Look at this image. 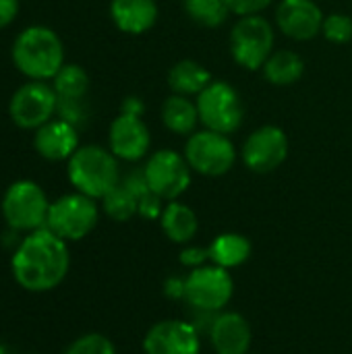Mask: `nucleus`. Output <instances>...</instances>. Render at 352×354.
<instances>
[{
	"mask_svg": "<svg viewBox=\"0 0 352 354\" xmlns=\"http://www.w3.org/2000/svg\"><path fill=\"white\" fill-rule=\"evenodd\" d=\"M71 270V251L64 239L50 228L27 232L15 247L10 272L27 292H50L60 286Z\"/></svg>",
	"mask_w": 352,
	"mask_h": 354,
	"instance_id": "obj_1",
	"label": "nucleus"
},
{
	"mask_svg": "<svg viewBox=\"0 0 352 354\" xmlns=\"http://www.w3.org/2000/svg\"><path fill=\"white\" fill-rule=\"evenodd\" d=\"M10 58L29 81H52L64 66V46L54 29L31 25L15 37Z\"/></svg>",
	"mask_w": 352,
	"mask_h": 354,
	"instance_id": "obj_2",
	"label": "nucleus"
},
{
	"mask_svg": "<svg viewBox=\"0 0 352 354\" xmlns=\"http://www.w3.org/2000/svg\"><path fill=\"white\" fill-rule=\"evenodd\" d=\"M66 176L77 193L104 199L120 183L118 158L102 145H79L66 160Z\"/></svg>",
	"mask_w": 352,
	"mask_h": 354,
	"instance_id": "obj_3",
	"label": "nucleus"
},
{
	"mask_svg": "<svg viewBox=\"0 0 352 354\" xmlns=\"http://www.w3.org/2000/svg\"><path fill=\"white\" fill-rule=\"evenodd\" d=\"M2 218L15 232H33L46 226L50 201L46 191L29 178L15 180L2 195Z\"/></svg>",
	"mask_w": 352,
	"mask_h": 354,
	"instance_id": "obj_4",
	"label": "nucleus"
},
{
	"mask_svg": "<svg viewBox=\"0 0 352 354\" xmlns=\"http://www.w3.org/2000/svg\"><path fill=\"white\" fill-rule=\"evenodd\" d=\"M274 27L261 15L239 17L230 31V52L239 66L259 71L274 52Z\"/></svg>",
	"mask_w": 352,
	"mask_h": 354,
	"instance_id": "obj_5",
	"label": "nucleus"
},
{
	"mask_svg": "<svg viewBox=\"0 0 352 354\" xmlns=\"http://www.w3.org/2000/svg\"><path fill=\"white\" fill-rule=\"evenodd\" d=\"M199 122L216 133L230 135L241 129L245 108L239 91L226 81H212L197 97Z\"/></svg>",
	"mask_w": 352,
	"mask_h": 354,
	"instance_id": "obj_6",
	"label": "nucleus"
},
{
	"mask_svg": "<svg viewBox=\"0 0 352 354\" xmlns=\"http://www.w3.org/2000/svg\"><path fill=\"white\" fill-rule=\"evenodd\" d=\"M98 220H100V207L95 199L75 191L50 203L46 228H50L54 234L71 243V241L85 239L98 226Z\"/></svg>",
	"mask_w": 352,
	"mask_h": 354,
	"instance_id": "obj_7",
	"label": "nucleus"
},
{
	"mask_svg": "<svg viewBox=\"0 0 352 354\" xmlns=\"http://www.w3.org/2000/svg\"><path fill=\"white\" fill-rule=\"evenodd\" d=\"M185 158L193 172L203 176H224L237 162V149L228 135L203 129L189 135Z\"/></svg>",
	"mask_w": 352,
	"mask_h": 354,
	"instance_id": "obj_8",
	"label": "nucleus"
},
{
	"mask_svg": "<svg viewBox=\"0 0 352 354\" xmlns=\"http://www.w3.org/2000/svg\"><path fill=\"white\" fill-rule=\"evenodd\" d=\"M58 112V93L48 81L23 83L8 102L10 120L25 131H37Z\"/></svg>",
	"mask_w": 352,
	"mask_h": 354,
	"instance_id": "obj_9",
	"label": "nucleus"
},
{
	"mask_svg": "<svg viewBox=\"0 0 352 354\" xmlns=\"http://www.w3.org/2000/svg\"><path fill=\"white\" fill-rule=\"evenodd\" d=\"M234 295V280L228 270L218 266H201L185 278V301L193 309L222 311Z\"/></svg>",
	"mask_w": 352,
	"mask_h": 354,
	"instance_id": "obj_10",
	"label": "nucleus"
},
{
	"mask_svg": "<svg viewBox=\"0 0 352 354\" xmlns=\"http://www.w3.org/2000/svg\"><path fill=\"white\" fill-rule=\"evenodd\" d=\"M145 180L164 201H176L191 185V166L185 153L174 149H158L143 166Z\"/></svg>",
	"mask_w": 352,
	"mask_h": 354,
	"instance_id": "obj_11",
	"label": "nucleus"
},
{
	"mask_svg": "<svg viewBox=\"0 0 352 354\" xmlns=\"http://www.w3.org/2000/svg\"><path fill=\"white\" fill-rule=\"evenodd\" d=\"M243 162L257 174L274 172L288 158V137L276 124H266L253 131L243 145Z\"/></svg>",
	"mask_w": 352,
	"mask_h": 354,
	"instance_id": "obj_12",
	"label": "nucleus"
},
{
	"mask_svg": "<svg viewBox=\"0 0 352 354\" xmlns=\"http://www.w3.org/2000/svg\"><path fill=\"white\" fill-rule=\"evenodd\" d=\"M145 354H199L201 334L185 319H164L154 324L143 338Z\"/></svg>",
	"mask_w": 352,
	"mask_h": 354,
	"instance_id": "obj_13",
	"label": "nucleus"
},
{
	"mask_svg": "<svg viewBox=\"0 0 352 354\" xmlns=\"http://www.w3.org/2000/svg\"><path fill=\"white\" fill-rule=\"evenodd\" d=\"M110 151L124 162H139L151 147V135L141 116L118 114L108 131Z\"/></svg>",
	"mask_w": 352,
	"mask_h": 354,
	"instance_id": "obj_14",
	"label": "nucleus"
},
{
	"mask_svg": "<svg viewBox=\"0 0 352 354\" xmlns=\"http://www.w3.org/2000/svg\"><path fill=\"white\" fill-rule=\"evenodd\" d=\"M324 12L313 0H280L276 8V23L280 31L297 41H309L322 33Z\"/></svg>",
	"mask_w": 352,
	"mask_h": 354,
	"instance_id": "obj_15",
	"label": "nucleus"
},
{
	"mask_svg": "<svg viewBox=\"0 0 352 354\" xmlns=\"http://www.w3.org/2000/svg\"><path fill=\"white\" fill-rule=\"evenodd\" d=\"M33 149L50 162L68 160L79 149L77 127L64 118H52L33 133Z\"/></svg>",
	"mask_w": 352,
	"mask_h": 354,
	"instance_id": "obj_16",
	"label": "nucleus"
},
{
	"mask_svg": "<svg viewBox=\"0 0 352 354\" xmlns=\"http://www.w3.org/2000/svg\"><path fill=\"white\" fill-rule=\"evenodd\" d=\"M207 336L216 354H249L253 340L249 322L232 311L218 313Z\"/></svg>",
	"mask_w": 352,
	"mask_h": 354,
	"instance_id": "obj_17",
	"label": "nucleus"
},
{
	"mask_svg": "<svg viewBox=\"0 0 352 354\" xmlns=\"http://www.w3.org/2000/svg\"><path fill=\"white\" fill-rule=\"evenodd\" d=\"M156 0H112L110 19L112 23L129 35H141L149 31L158 21Z\"/></svg>",
	"mask_w": 352,
	"mask_h": 354,
	"instance_id": "obj_18",
	"label": "nucleus"
},
{
	"mask_svg": "<svg viewBox=\"0 0 352 354\" xmlns=\"http://www.w3.org/2000/svg\"><path fill=\"white\" fill-rule=\"evenodd\" d=\"M160 226L172 243L187 245L189 241L195 239L199 230V220L189 205L180 201H168V205L160 216Z\"/></svg>",
	"mask_w": 352,
	"mask_h": 354,
	"instance_id": "obj_19",
	"label": "nucleus"
},
{
	"mask_svg": "<svg viewBox=\"0 0 352 354\" xmlns=\"http://www.w3.org/2000/svg\"><path fill=\"white\" fill-rule=\"evenodd\" d=\"M162 122L174 135L189 137L197 131L199 124V110L193 100L187 95L172 93L162 104Z\"/></svg>",
	"mask_w": 352,
	"mask_h": 354,
	"instance_id": "obj_20",
	"label": "nucleus"
},
{
	"mask_svg": "<svg viewBox=\"0 0 352 354\" xmlns=\"http://www.w3.org/2000/svg\"><path fill=\"white\" fill-rule=\"evenodd\" d=\"M212 73L197 60H178L170 71H168V85L174 93L178 95H199L210 83H212Z\"/></svg>",
	"mask_w": 352,
	"mask_h": 354,
	"instance_id": "obj_21",
	"label": "nucleus"
},
{
	"mask_svg": "<svg viewBox=\"0 0 352 354\" xmlns=\"http://www.w3.org/2000/svg\"><path fill=\"white\" fill-rule=\"evenodd\" d=\"M207 249H210V261L224 270L239 268L251 257V241L239 232H224L216 236Z\"/></svg>",
	"mask_w": 352,
	"mask_h": 354,
	"instance_id": "obj_22",
	"label": "nucleus"
},
{
	"mask_svg": "<svg viewBox=\"0 0 352 354\" xmlns=\"http://www.w3.org/2000/svg\"><path fill=\"white\" fill-rule=\"evenodd\" d=\"M268 83L276 87L295 85L305 73V60L293 50H274L272 56L261 66Z\"/></svg>",
	"mask_w": 352,
	"mask_h": 354,
	"instance_id": "obj_23",
	"label": "nucleus"
},
{
	"mask_svg": "<svg viewBox=\"0 0 352 354\" xmlns=\"http://www.w3.org/2000/svg\"><path fill=\"white\" fill-rule=\"evenodd\" d=\"M52 87L60 102H83L89 89V75L79 64H66L52 79Z\"/></svg>",
	"mask_w": 352,
	"mask_h": 354,
	"instance_id": "obj_24",
	"label": "nucleus"
},
{
	"mask_svg": "<svg viewBox=\"0 0 352 354\" xmlns=\"http://www.w3.org/2000/svg\"><path fill=\"white\" fill-rule=\"evenodd\" d=\"M183 6L189 19L203 27H220L230 15L226 0H183Z\"/></svg>",
	"mask_w": 352,
	"mask_h": 354,
	"instance_id": "obj_25",
	"label": "nucleus"
},
{
	"mask_svg": "<svg viewBox=\"0 0 352 354\" xmlns=\"http://www.w3.org/2000/svg\"><path fill=\"white\" fill-rule=\"evenodd\" d=\"M102 209L108 218H112L116 222H127L135 214H139V199L122 183H118V187H114L102 199Z\"/></svg>",
	"mask_w": 352,
	"mask_h": 354,
	"instance_id": "obj_26",
	"label": "nucleus"
},
{
	"mask_svg": "<svg viewBox=\"0 0 352 354\" xmlns=\"http://www.w3.org/2000/svg\"><path fill=\"white\" fill-rule=\"evenodd\" d=\"M64 354H116V346L104 334H83L71 342Z\"/></svg>",
	"mask_w": 352,
	"mask_h": 354,
	"instance_id": "obj_27",
	"label": "nucleus"
},
{
	"mask_svg": "<svg viewBox=\"0 0 352 354\" xmlns=\"http://www.w3.org/2000/svg\"><path fill=\"white\" fill-rule=\"evenodd\" d=\"M322 33L332 44H349L352 39V19L344 12H332L324 19Z\"/></svg>",
	"mask_w": 352,
	"mask_h": 354,
	"instance_id": "obj_28",
	"label": "nucleus"
},
{
	"mask_svg": "<svg viewBox=\"0 0 352 354\" xmlns=\"http://www.w3.org/2000/svg\"><path fill=\"white\" fill-rule=\"evenodd\" d=\"M230 12L239 15V17H249V15H261L272 0H226Z\"/></svg>",
	"mask_w": 352,
	"mask_h": 354,
	"instance_id": "obj_29",
	"label": "nucleus"
},
{
	"mask_svg": "<svg viewBox=\"0 0 352 354\" xmlns=\"http://www.w3.org/2000/svg\"><path fill=\"white\" fill-rule=\"evenodd\" d=\"M164 199L158 197L156 193H147L139 199V216L145 220H160L162 212H164Z\"/></svg>",
	"mask_w": 352,
	"mask_h": 354,
	"instance_id": "obj_30",
	"label": "nucleus"
},
{
	"mask_svg": "<svg viewBox=\"0 0 352 354\" xmlns=\"http://www.w3.org/2000/svg\"><path fill=\"white\" fill-rule=\"evenodd\" d=\"M178 261L191 270H197L201 266H205V261H210V249L203 247H185L178 255Z\"/></svg>",
	"mask_w": 352,
	"mask_h": 354,
	"instance_id": "obj_31",
	"label": "nucleus"
},
{
	"mask_svg": "<svg viewBox=\"0 0 352 354\" xmlns=\"http://www.w3.org/2000/svg\"><path fill=\"white\" fill-rule=\"evenodd\" d=\"M19 15V0H0V29L8 27Z\"/></svg>",
	"mask_w": 352,
	"mask_h": 354,
	"instance_id": "obj_32",
	"label": "nucleus"
},
{
	"mask_svg": "<svg viewBox=\"0 0 352 354\" xmlns=\"http://www.w3.org/2000/svg\"><path fill=\"white\" fill-rule=\"evenodd\" d=\"M164 292L174 301L185 299V278H168L164 284Z\"/></svg>",
	"mask_w": 352,
	"mask_h": 354,
	"instance_id": "obj_33",
	"label": "nucleus"
},
{
	"mask_svg": "<svg viewBox=\"0 0 352 354\" xmlns=\"http://www.w3.org/2000/svg\"><path fill=\"white\" fill-rule=\"evenodd\" d=\"M120 112H122V114H133V116H143L145 106H143V102H141L139 97L129 95V97H124V100H122Z\"/></svg>",
	"mask_w": 352,
	"mask_h": 354,
	"instance_id": "obj_34",
	"label": "nucleus"
},
{
	"mask_svg": "<svg viewBox=\"0 0 352 354\" xmlns=\"http://www.w3.org/2000/svg\"><path fill=\"white\" fill-rule=\"evenodd\" d=\"M0 354H10V353H8V351H6L4 346H0Z\"/></svg>",
	"mask_w": 352,
	"mask_h": 354,
	"instance_id": "obj_35",
	"label": "nucleus"
}]
</instances>
